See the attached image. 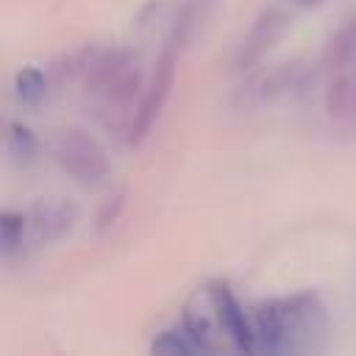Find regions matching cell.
Segmentation results:
<instances>
[{"label": "cell", "instance_id": "6da1fadb", "mask_svg": "<svg viewBox=\"0 0 356 356\" xmlns=\"http://www.w3.org/2000/svg\"><path fill=\"white\" fill-rule=\"evenodd\" d=\"M256 345L270 353H309L325 339V309L314 295L270 300L253 312Z\"/></svg>", "mask_w": 356, "mask_h": 356}, {"label": "cell", "instance_id": "7a4b0ae2", "mask_svg": "<svg viewBox=\"0 0 356 356\" xmlns=\"http://www.w3.org/2000/svg\"><path fill=\"white\" fill-rule=\"evenodd\" d=\"M81 72L89 97L108 117V122L111 114H117L131 125V117L136 111L134 97H142V72L136 67V58L128 50H86Z\"/></svg>", "mask_w": 356, "mask_h": 356}, {"label": "cell", "instance_id": "3957f363", "mask_svg": "<svg viewBox=\"0 0 356 356\" xmlns=\"http://www.w3.org/2000/svg\"><path fill=\"white\" fill-rule=\"evenodd\" d=\"M186 25H189V22H186V19H181V22L172 28L170 42H167L164 53H161V56H159V61H156L153 81H150V86L142 92V97H139V103H136V111H134L131 125H128V142H131V145H139V142L147 136V131H150L153 120L159 117V111H161L164 100L170 97L172 81H175L178 47H181V42H184V31H186Z\"/></svg>", "mask_w": 356, "mask_h": 356}, {"label": "cell", "instance_id": "277c9868", "mask_svg": "<svg viewBox=\"0 0 356 356\" xmlns=\"http://www.w3.org/2000/svg\"><path fill=\"white\" fill-rule=\"evenodd\" d=\"M56 161L81 184H100L108 175V156L103 145L81 128H67L53 145Z\"/></svg>", "mask_w": 356, "mask_h": 356}, {"label": "cell", "instance_id": "5b68a950", "mask_svg": "<svg viewBox=\"0 0 356 356\" xmlns=\"http://www.w3.org/2000/svg\"><path fill=\"white\" fill-rule=\"evenodd\" d=\"M75 220H78V211H75L72 203H67V200H42L25 214L28 239L33 245L56 242V239H61L64 234L72 231Z\"/></svg>", "mask_w": 356, "mask_h": 356}, {"label": "cell", "instance_id": "8992f818", "mask_svg": "<svg viewBox=\"0 0 356 356\" xmlns=\"http://www.w3.org/2000/svg\"><path fill=\"white\" fill-rule=\"evenodd\" d=\"M211 300H214V309L220 314V323H222L225 334L234 339V345L239 350H256L259 345H256L253 320H248V314L242 312V306L234 298V292L225 284H214L211 286Z\"/></svg>", "mask_w": 356, "mask_h": 356}, {"label": "cell", "instance_id": "52a82bcc", "mask_svg": "<svg viewBox=\"0 0 356 356\" xmlns=\"http://www.w3.org/2000/svg\"><path fill=\"white\" fill-rule=\"evenodd\" d=\"M25 236H28L25 214H19V211H3L0 214V250H3V259L6 261H11L17 253H22Z\"/></svg>", "mask_w": 356, "mask_h": 356}, {"label": "cell", "instance_id": "ba28073f", "mask_svg": "<svg viewBox=\"0 0 356 356\" xmlns=\"http://www.w3.org/2000/svg\"><path fill=\"white\" fill-rule=\"evenodd\" d=\"M14 92L19 97V103L25 106H39L44 100V92H47V83H44V75L42 70L36 67H22L14 78Z\"/></svg>", "mask_w": 356, "mask_h": 356}, {"label": "cell", "instance_id": "9c48e42d", "mask_svg": "<svg viewBox=\"0 0 356 356\" xmlns=\"http://www.w3.org/2000/svg\"><path fill=\"white\" fill-rule=\"evenodd\" d=\"M6 150L17 164H28L36 156V139L22 122H11L6 136Z\"/></svg>", "mask_w": 356, "mask_h": 356}, {"label": "cell", "instance_id": "30bf717a", "mask_svg": "<svg viewBox=\"0 0 356 356\" xmlns=\"http://www.w3.org/2000/svg\"><path fill=\"white\" fill-rule=\"evenodd\" d=\"M153 350H161V353H197L200 345L195 342V337L184 328H172V331H164L156 342H153Z\"/></svg>", "mask_w": 356, "mask_h": 356}]
</instances>
